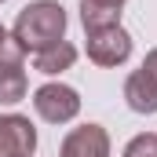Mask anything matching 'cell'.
<instances>
[{
  "mask_svg": "<svg viewBox=\"0 0 157 157\" xmlns=\"http://www.w3.org/2000/svg\"><path fill=\"white\" fill-rule=\"evenodd\" d=\"M11 40L29 55H37L44 48H55L59 40H66V11L59 0H37L29 7L18 11L15 26H11Z\"/></svg>",
  "mask_w": 157,
  "mask_h": 157,
  "instance_id": "6da1fadb",
  "label": "cell"
},
{
  "mask_svg": "<svg viewBox=\"0 0 157 157\" xmlns=\"http://www.w3.org/2000/svg\"><path fill=\"white\" fill-rule=\"evenodd\" d=\"M33 110L48 124H66L80 113V95H77V88L51 80V84H40L33 91Z\"/></svg>",
  "mask_w": 157,
  "mask_h": 157,
  "instance_id": "7a4b0ae2",
  "label": "cell"
},
{
  "mask_svg": "<svg viewBox=\"0 0 157 157\" xmlns=\"http://www.w3.org/2000/svg\"><path fill=\"white\" fill-rule=\"evenodd\" d=\"M84 51L95 66H124L132 55V37L124 26H106V29H88Z\"/></svg>",
  "mask_w": 157,
  "mask_h": 157,
  "instance_id": "3957f363",
  "label": "cell"
},
{
  "mask_svg": "<svg viewBox=\"0 0 157 157\" xmlns=\"http://www.w3.org/2000/svg\"><path fill=\"white\" fill-rule=\"evenodd\" d=\"M37 128L22 113H0V157H33Z\"/></svg>",
  "mask_w": 157,
  "mask_h": 157,
  "instance_id": "277c9868",
  "label": "cell"
},
{
  "mask_svg": "<svg viewBox=\"0 0 157 157\" xmlns=\"http://www.w3.org/2000/svg\"><path fill=\"white\" fill-rule=\"evenodd\" d=\"M26 51L11 40L4 51H0V102H22L26 91H29V80H26V66H22Z\"/></svg>",
  "mask_w": 157,
  "mask_h": 157,
  "instance_id": "5b68a950",
  "label": "cell"
},
{
  "mask_svg": "<svg viewBox=\"0 0 157 157\" xmlns=\"http://www.w3.org/2000/svg\"><path fill=\"white\" fill-rule=\"evenodd\" d=\"M59 157H110V135L102 124H80L73 128L62 146H59Z\"/></svg>",
  "mask_w": 157,
  "mask_h": 157,
  "instance_id": "8992f818",
  "label": "cell"
},
{
  "mask_svg": "<svg viewBox=\"0 0 157 157\" xmlns=\"http://www.w3.org/2000/svg\"><path fill=\"white\" fill-rule=\"evenodd\" d=\"M124 102L135 113H157V80L146 70H135L124 80Z\"/></svg>",
  "mask_w": 157,
  "mask_h": 157,
  "instance_id": "52a82bcc",
  "label": "cell"
},
{
  "mask_svg": "<svg viewBox=\"0 0 157 157\" xmlns=\"http://www.w3.org/2000/svg\"><path fill=\"white\" fill-rule=\"evenodd\" d=\"M77 62V48L70 44V40H59L55 48H44L33 55V70L40 73H48V77H55V73H62V70H70Z\"/></svg>",
  "mask_w": 157,
  "mask_h": 157,
  "instance_id": "ba28073f",
  "label": "cell"
},
{
  "mask_svg": "<svg viewBox=\"0 0 157 157\" xmlns=\"http://www.w3.org/2000/svg\"><path fill=\"white\" fill-rule=\"evenodd\" d=\"M80 22H84V33H88V29L121 26V11H117V7H106V4H91V0H80Z\"/></svg>",
  "mask_w": 157,
  "mask_h": 157,
  "instance_id": "9c48e42d",
  "label": "cell"
},
{
  "mask_svg": "<svg viewBox=\"0 0 157 157\" xmlns=\"http://www.w3.org/2000/svg\"><path fill=\"white\" fill-rule=\"evenodd\" d=\"M124 157H157V135H154V132L135 135V139L124 146Z\"/></svg>",
  "mask_w": 157,
  "mask_h": 157,
  "instance_id": "30bf717a",
  "label": "cell"
},
{
  "mask_svg": "<svg viewBox=\"0 0 157 157\" xmlns=\"http://www.w3.org/2000/svg\"><path fill=\"white\" fill-rule=\"evenodd\" d=\"M139 70H146V73L157 80V48H154V51H146V59H143V66H139Z\"/></svg>",
  "mask_w": 157,
  "mask_h": 157,
  "instance_id": "8fae6325",
  "label": "cell"
},
{
  "mask_svg": "<svg viewBox=\"0 0 157 157\" xmlns=\"http://www.w3.org/2000/svg\"><path fill=\"white\" fill-rule=\"evenodd\" d=\"M7 44H11V33H7V29H4V26H0V51H4V48H7Z\"/></svg>",
  "mask_w": 157,
  "mask_h": 157,
  "instance_id": "7c38bea8",
  "label": "cell"
},
{
  "mask_svg": "<svg viewBox=\"0 0 157 157\" xmlns=\"http://www.w3.org/2000/svg\"><path fill=\"white\" fill-rule=\"evenodd\" d=\"M91 4H106V7H117V11L124 7V0H91Z\"/></svg>",
  "mask_w": 157,
  "mask_h": 157,
  "instance_id": "4fadbf2b",
  "label": "cell"
},
{
  "mask_svg": "<svg viewBox=\"0 0 157 157\" xmlns=\"http://www.w3.org/2000/svg\"><path fill=\"white\" fill-rule=\"evenodd\" d=\"M0 4H4V0H0Z\"/></svg>",
  "mask_w": 157,
  "mask_h": 157,
  "instance_id": "5bb4252c",
  "label": "cell"
}]
</instances>
